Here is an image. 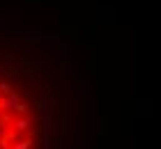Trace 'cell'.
<instances>
[{"label": "cell", "instance_id": "obj_1", "mask_svg": "<svg viewBox=\"0 0 161 149\" xmlns=\"http://www.w3.org/2000/svg\"><path fill=\"white\" fill-rule=\"evenodd\" d=\"M12 149H30V140H19Z\"/></svg>", "mask_w": 161, "mask_h": 149}, {"label": "cell", "instance_id": "obj_2", "mask_svg": "<svg viewBox=\"0 0 161 149\" xmlns=\"http://www.w3.org/2000/svg\"><path fill=\"white\" fill-rule=\"evenodd\" d=\"M14 126H16V131H25V129H28V119H19Z\"/></svg>", "mask_w": 161, "mask_h": 149}]
</instances>
